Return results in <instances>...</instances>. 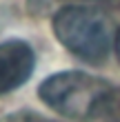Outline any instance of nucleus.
<instances>
[{
  "mask_svg": "<svg viewBox=\"0 0 120 122\" xmlns=\"http://www.w3.org/2000/svg\"><path fill=\"white\" fill-rule=\"evenodd\" d=\"M98 120L100 122H120V87H111Z\"/></svg>",
  "mask_w": 120,
  "mask_h": 122,
  "instance_id": "obj_4",
  "label": "nucleus"
},
{
  "mask_svg": "<svg viewBox=\"0 0 120 122\" xmlns=\"http://www.w3.org/2000/svg\"><path fill=\"white\" fill-rule=\"evenodd\" d=\"M33 67H36V56L27 42H0V96L22 87L31 78Z\"/></svg>",
  "mask_w": 120,
  "mask_h": 122,
  "instance_id": "obj_3",
  "label": "nucleus"
},
{
  "mask_svg": "<svg viewBox=\"0 0 120 122\" xmlns=\"http://www.w3.org/2000/svg\"><path fill=\"white\" fill-rule=\"evenodd\" d=\"M0 122H53V120L36 116V113H31V111H18V113H11V116L2 118Z\"/></svg>",
  "mask_w": 120,
  "mask_h": 122,
  "instance_id": "obj_5",
  "label": "nucleus"
},
{
  "mask_svg": "<svg viewBox=\"0 0 120 122\" xmlns=\"http://www.w3.org/2000/svg\"><path fill=\"white\" fill-rule=\"evenodd\" d=\"M111 84L84 71H60L49 76L38 87V96L51 111L76 122H91L100 118L102 104Z\"/></svg>",
  "mask_w": 120,
  "mask_h": 122,
  "instance_id": "obj_2",
  "label": "nucleus"
},
{
  "mask_svg": "<svg viewBox=\"0 0 120 122\" xmlns=\"http://www.w3.org/2000/svg\"><path fill=\"white\" fill-rule=\"evenodd\" d=\"M114 51L118 56V60H120V29L116 31V42H114Z\"/></svg>",
  "mask_w": 120,
  "mask_h": 122,
  "instance_id": "obj_6",
  "label": "nucleus"
},
{
  "mask_svg": "<svg viewBox=\"0 0 120 122\" xmlns=\"http://www.w3.org/2000/svg\"><path fill=\"white\" fill-rule=\"evenodd\" d=\"M53 36L76 58L102 64L114 51L116 33L111 20L91 7L69 5L53 16Z\"/></svg>",
  "mask_w": 120,
  "mask_h": 122,
  "instance_id": "obj_1",
  "label": "nucleus"
}]
</instances>
